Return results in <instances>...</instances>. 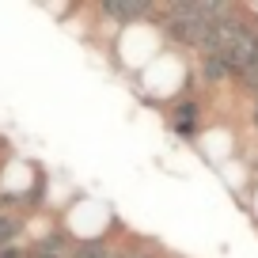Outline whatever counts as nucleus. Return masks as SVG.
<instances>
[{"label":"nucleus","mask_w":258,"mask_h":258,"mask_svg":"<svg viewBox=\"0 0 258 258\" xmlns=\"http://www.w3.org/2000/svg\"><path fill=\"white\" fill-rule=\"evenodd\" d=\"M69 258H118V250L110 247V239H84L73 247Z\"/></svg>","instance_id":"nucleus-4"},{"label":"nucleus","mask_w":258,"mask_h":258,"mask_svg":"<svg viewBox=\"0 0 258 258\" xmlns=\"http://www.w3.org/2000/svg\"><path fill=\"white\" fill-rule=\"evenodd\" d=\"M198 76H202L205 88H220V84L235 80L232 69H228V61L220 53H202V69H198Z\"/></svg>","instance_id":"nucleus-3"},{"label":"nucleus","mask_w":258,"mask_h":258,"mask_svg":"<svg viewBox=\"0 0 258 258\" xmlns=\"http://www.w3.org/2000/svg\"><path fill=\"white\" fill-rule=\"evenodd\" d=\"M202 110L205 106L198 103V99H178L175 106H171V114H167V125H171V133L175 137H198V121H202Z\"/></svg>","instance_id":"nucleus-2"},{"label":"nucleus","mask_w":258,"mask_h":258,"mask_svg":"<svg viewBox=\"0 0 258 258\" xmlns=\"http://www.w3.org/2000/svg\"><path fill=\"white\" fill-rule=\"evenodd\" d=\"M239 88H243V91H247V95H250V99H254V95H258V57H254V61H250V64H247V73H243V76H239Z\"/></svg>","instance_id":"nucleus-6"},{"label":"nucleus","mask_w":258,"mask_h":258,"mask_svg":"<svg viewBox=\"0 0 258 258\" xmlns=\"http://www.w3.org/2000/svg\"><path fill=\"white\" fill-rule=\"evenodd\" d=\"M19 232H23V217L19 213H0V250L19 243Z\"/></svg>","instance_id":"nucleus-5"},{"label":"nucleus","mask_w":258,"mask_h":258,"mask_svg":"<svg viewBox=\"0 0 258 258\" xmlns=\"http://www.w3.org/2000/svg\"><path fill=\"white\" fill-rule=\"evenodd\" d=\"M99 16L114 19V23H137V19H160V4H125V0H103L99 4Z\"/></svg>","instance_id":"nucleus-1"}]
</instances>
